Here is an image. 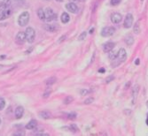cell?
<instances>
[{
    "label": "cell",
    "mask_w": 148,
    "mask_h": 136,
    "mask_svg": "<svg viewBox=\"0 0 148 136\" xmlns=\"http://www.w3.org/2000/svg\"><path fill=\"white\" fill-rule=\"evenodd\" d=\"M93 31H94V28H91V29L90 30V34H92V33H93Z\"/></svg>",
    "instance_id": "36"
},
{
    "label": "cell",
    "mask_w": 148,
    "mask_h": 136,
    "mask_svg": "<svg viewBox=\"0 0 148 136\" xmlns=\"http://www.w3.org/2000/svg\"><path fill=\"white\" fill-rule=\"evenodd\" d=\"M89 92H90V91H89V90H87V89H81L80 94H81L82 95H87Z\"/></svg>",
    "instance_id": "30"
},
{
    "label": "cell",
    "mask_w": 148,
    "mask_h": 136,
    "mask_svg": "<svg viewBox=\"0 0 148 136\" xmlns=\"http://www.w3.org/2000/svg\"><path fill=\"white\" fill-rule=\"evenodd\" d=\"M139 20L136 22V24L134 25V28H133V31L136 34H139L140 33V25H139Z\"/></svg>",
    "instance_id": "19"
},
{
    "label": "cell",
    "mask_w": 148,
    "mask_h": 136,
    "mask_svg": "<svg viewBox=\"0 0 148 136\" xmlns=\"http://www.w3.org/2000/svg\"><path fill=\"white\" fill-rule=\"evenodd\" d=\"M94 101V99L93 98H88V99H86V100L84 101V104H91V103H92Z\"/></svg>",
    "instance_id": "29"
},
{
    "label": "cell",
    "mask_w": 148,
    "mask_h": 136,
    "mask_svg": "<svg viewBox=\"0 0 148 136\" xmlns=\"http://www.w3.org/2000/svg\"><path fill=\"white\" fill-rule=\"evenodd\" d=\"M12 0H0V5H10Z\"/></svg>",
    "instance_id": "24"
},
{
    "label": "cell",
    "mask_w": 148,
    "mask_h": 136,
    "mask_svg": "<svg viewBox=\"0 0 148 136\" xmlns=\"http://www.w3.org/2000/svg\"><path fill=\"white\" fill-rule=\"evenodd\" d=\"M1 122H2V121H1V118H0V125H1Z\"/></svg>",
    "instance_id": "39"
},
{
    "label": "cell",
    "mask_w": 148,
    "mask_h": 136,
    "mask_svg": "<svg viewBox=\"0 0 148 136\" xmlns=\"http://www.w3.org/2000/svg\"><path fill=\"white\" fill-rule=\"evenodd\" d=\"M44 14H45V20L48 21V22L55 20L56 18H57V14L51 8H47L46 11H44Z\"/></svg>",
    "instance_id": "5"
},
{
    "label": "cell",
    "mask_w": 148,
    "mask_h": 136,
    "mask_svg": "<svg viewBox=\"0 0 148 136\" xmlns=\"http://www.w3.org/2000/svg\"><path fill=\"white\" fill-rule=\"evenodd\" d=\"M24 134H25L24 133H14V135H24Z\"/></svg>",
    "instance_id": "34"
},
{
    "label": "cell",
    "mask_w": 148,
    "mask_h": 136,
    "mask_svg": "<svg viewBox=\"0 0 148 136\" xmlns=\"http://www.w3.org/2000/svg\"><path fill=\"white\" fill-rule=\"evenodd\" d=\"M115 47V43L113 42H107L106 43L103 44V51L105 52H109L111 51H113Z\"/></svg>",
    "instance_id": "10"
},
{
    "label": "cell",
    "mask_w": 148,
    "mask_h": 136,
    "mask_svg": "<svg viewBox=\"0 0 148 136\" xmlns=\"http://www.w3.org/2000/svg\"><path fill=\"white\" fill-rule=\"evenodd\" d=\"M38 16L41 20H45V14L43 8H39L38 10Z\"/></svg>",
    "instance_id": "17"
},
{
    "label": "cell",
    "mask_w": 148,
    "mask_h": 136,
    "mask_svg": "<svg viewBox=\"0 0 148 136\" xmlns=\"http://www.w3.org/2000/svg\"><path fill=\"white\" fill-rule=\"evenodd\" d=\"M121 0H111L110 1V4L112 5H117L121 3Z\"/></svg>",
    "instance_id": "27"
},
{
    "label": "cell",
    "mask_w": 148,
    "mask_h": 136,
    "mask_svg": "<svg viewBox=\"0 0 148 136\" xmlns=\"http://www.w3.org/2000/svg\"><path fill=\"white\" fill-rule=\"evenodd\" d=\"M139 90V86L138 85H136L133 89L132 91V104H134L136 103V100H137V96H138V93Z\"/></svg>",
    "instance_id": "13"
},
{
    "label": "cell",
    "mask_w": 148,
    "mask_h": 136,
    "mask_svg": "<svg viewBox=\"0 0 148 136\" xmlns=\"http://www.w3.org/2000/svg\"><path fill=\"white\" fill-rule=\"evenodd\" d=\"M69 129H70L72 132H74V133H76V132H78V131H79V128L76 127V125H75V124H72V125L69 127Z\"/></svg>",
    "instance_id": "23"
},
{
    "label": "cell",
    "mask_w": 148,
    "mask_h": 136,
    "mask_svg": "<svg viewBox=\"0 0 148 136\" xmlns=\"http://www.w3.org/2000/svg\"><path fill=\"white\" fill-rule=\"evenodd\" d=\"M104 71H105V70H104V69H101V70H100V72H104Z\"/></svg>",
    "instance_id": "38"
},
{
    "label": "cell",
    "mask_w": 148,
    "mask_h": 136,
    "mask_svg": "<svg viewBox=\"0 0 148 136\" xmlns=\"http://www.w3.org/2000/svg\"><path fill=\"white\" fill-rule=\"evenodd\" d=\"M60 20H61V22H62V23L67 24L70 20V17H69L68 14H67V12H63V14H61Z\"/></svg>",
    "instance_id": "15"
},
{
    "label": "cell",
    "mask_w": 148,
    "mask_h": 136,
    "mask_svg": "<svg viewBox=\"0 0 148 136\" xmlns=\"http://www.w3.org/2000/svg\"><path fill=\"white\" fill-rule=\"evenodd\" d=\"M133 24V15L131 14H128L126 15V18L124 20V23H123V27L125 28H130L132 27Z\"/></svg>",
    "instance_id": "7"
},
{
    "label": "cell",
    "mask_w": 148,
    "mask_h": 136,
    "mask_svg": "<svg viewBox=\"0 0 148 136\" xmlns=\"http://www.w3.org/2000/svg\"><path fill=\"white\" fill-rule=\"evenodd\" d=\"M125 43H126L129 46H131V45L134 43V38H133V36H132V35H129L128 37H126Z\"/></svg>",
    "instance_id": "20"
},
{
    "label": "cell",
    "mask_w": 148,
    "mask_h": 136,
    "mask_svg": "<svg viewBox=\"0 0 148 136\" xmlns=\"http://www.w3.org/2000/svg\"><path fill=\"white\" fill-rule=\"evenodd\" d=\"M122 20V16L121 14H118V12H114V14H111V21H112L114 24H118Z\"/></svg>",
    "instance_id": "8"
},
{
    "label": "cell",
    "mask_w": 148,
    "mask_h": 136,
    "mask_svg": "<svg viewBox=\"0 0 148 136\" xmlns=\"http://www.w3.org/2000/svg\"><path fill=\"white\" fill-rule=\"evenodd\" d=\"M36 125H38V122H36V120L32 119L26 125V128L29 129V130H33V129H35L36 127Z\"/></svg>",
    "instance_id": "14"
},
{
    "label": "cell",
    "mask_w": 148,
    "mask_h": 136,
    "mask_svg": "<svg viewBox=\"0 0 148 136\" xmlns=\"http://www.w3.org/2000/svg\"><path fill=\"white\" fill-rule=\"evenodd\" d=\"M15 40L18 43L20 44H22L24 43V42L26 41V35H25V32H19L15 37Z\"/></svg>",
    "instance_id": "9"
},
{
    "label": "cell",
    "mask_w": 148,
    "mask_h": 136,
    "mask_svg": "<svg viewBox=\"0 0 148 136\" xmlns=\"http://www.w3.org/2000/svg\"><path fill=\"white\" fill-rule=\"evenodd\" d=\"M24 114V108L22 106H18L16 109H15V111H14V115H15V118L17 119H20L22 118Z\"/></svg>",
    "instance_id": "12"
},
{
    "label": "cell",
    "mask_w": 148,
    "mask_h": 136,
    "mask_svg": "<svg viewBox=\"0 0 148 136\" xmlns=\"http://www.w3.org/2000/svg\"><path fill=\"white\" fill-rule=\"evenodd\" d=\"M56 81H57V79H56L55 77H51V78H49V79H47V80L45 81V84H46L47 86H49V85H53V84H54Z\"/></svg>",
    "instance_id": "21"
},
{
    "label": "cell",
    "mask_w": 148,
    "mask_h": 136,
    "mask_svg": "<svg viewBox=\"0 0 148 136\" xmlns=\"http://www.w3.org/2000/svg\"><path fill=\"white\" fill-rule=\"evenodd\" d=\"M86 36H87V32H83L80 35H79V37H78V40H80V41H83V40H84L85 38H86Z\"/></svg>",
    "instance_id": "26"
},
{
    "label": "cell",
    "mask_w": 148,
    "mask_h": 136,
    "mask_svg": "<svg viewBox=\"0 0 148 136\" xmlns=\"http://www.w3.org/2000/svg\"><path fill=\"white\" fill-rule=\"evenodd\" d=\"M66 8L68 11L72 12V14H77L78 12V7L75 3H68L66 5Z\"/></svg>",
    "instance_id": "11"
},
{
    "label": "cell",
    "mask_w": 148,
    "mask_h": 136,
    "mask_svg": "<svg viewBox=\"0 0 148 136\" xmlns=\"http://www.w3.org/2000/svg\"><path fill=\"white\" fill-rule=\"evenodd\" d=\"M57 2H63V0H56Z\"/></svg>",
    "instance_id": "37"
},
{
    "label": "cell",
    "mask_w": 148,
    "mask_h": 136,
    "mask_svg": "<svg viewBox=\"0 0 148 136\" xmlns=\"http://www.w3.org/2000/svg\"><path fill=\"white\" fill-rule=\"evenodd\" d=\"M50 94H51V91H48V92H46V93L44 94L43 97H44V98H46V97H48L49 95H50Z\"/></svg>",
    "instance_id": "32"
},
{
    "label": "cell",
    "mask_w": 148,
    "mask_h": 136,
    "mask_svg": "<svg viewBox=\"0 0 148 136\" xmlns=\"http://www.w3.org/2000/svg\"><path fill=\"white\" fill-rule=\"evenodd\" d=\"M44 28H45V30H47L49 32H55L57 29L55 25H45Z\"/></svg>",
    "instance_id": "18"
},
{
    "label": "cell",
    "mask_w": 148,
    "mask_h": 136,
    "mask_svg": "<svg viewBox=\"0 0 148 136\" xmlns=\"http://www.w3.org/2000/svg\"><path fill=\"white\" fill-rule=\"evenodd\" d=\"M12 14V9L9 5H0V21L9 18Z\"/></svg>",
    "instance_id": "2"
},
{
    "label": "cell",
    "mask_w": 148,
    "mask_h": 136,
    "mask_svg": "<svg viewBox=\"0 0 148 136\" xmlns=\"http://www.w3.org/2000/svg\"><path fill=\"white\" fill-rule=\"evenodd\" d=\"M5 106V99L2 98V97H0V110H3Z\"/></svg>",
    "instance_id": "25"
},
{
    "label": "cell",
    "mask_w": 148,
    "mask_h": 136,
    "mask_svg": "<svg viewBox=\"0 0 148 136\" xmlns=\"http://www.w3.org/2000/svg\"><path fill=\"white\" fill-rule=\"evenodd\" d=\"M44 1H49V0H44Z\"/></svg>",
    "instance_id": "40"
},
{
    "label": "cell",
    "mask_w": 148,
    "mask_h": 136,
    "mask_svg": "<svg viewBox=\"0 0 148 136\" xmlns=\"http://www.w3.org/2000/svg\"><path fill=\"white\" fill-rule=\"evenodd\" d=\"M25 35H26V41L29 43H32L35 40V29L31 27L27 28L26 31H25Z\"/></svg>",
    "instance_id": "4"
},
{
    "label": "cell",
    "mask_w": 148,
    "mask_h": 136,
    "mask_svg": "<svg viewBox=\"0 0 148 136\" xmlns=\"http://www.w3.org/2000/svg\"><path fill=\"white\" fill-rule=\"evenodd\" d=\"M76 118V113H71V114L68 115V118H70V119H75Z\"/></svg>",
    "instance_id": "31"
},
{
    "label": "cell",
    "mask_w": 148,
    "mask_h": 136,
    "mask_svg": "<svg viewBox=\"0 0 148 136\" xmlns=\"http://www.w3.org/2000/svg\"><path fill=\"white\" fill-rule=\"evenodd\" d=\"M126 58H127V52L123 48H121L118 52L116 53V56L115 58L112 60V66L114 67H116L117 66H119L120 64H121L122 62H124L126 60Z\"/></svg>",
    "instance_id": "1"
},
{
    "label": "cell",
    "mask_w": 148,
    "mask_h": 136,
    "mask_svg": "<svg viewBox=\"0 0 148 136\" xmlns=\"http://www.w3.org/2000/svg\"><path fill=\"white\" fill-rule=\"evenodd\" d=\"M110 53H109V58L111 59V60H113L115 58V56H116V53L115 52H114L113 51H109Z\"/></svg>",
    "instance_id": "28"
},
{
    "label": "cell",
    "mask_w": 148,
    "mask_h": 136,
    "mask_svg": "<svg viewBox=\"0 0 148 136\" xmlns=\"http://www.w3.org/2000/svg\"><path fill=\"white\" fill-rule=\"evenodd\" d=\"M115 33V28L114 27H105L101 30V35L103 37H109L112 36Z\"/></svg>",
    "instance_id": "6"
},
{
    "label": "cell",
    "mask_w": 148,
    "mask_h": 136,
    "mask_svg": "<svg viewBox=\"0 0 148 136\" xmlns=\"http://www.w3.org/2000/svg\"><path fill=\"white\" fill-rule=\"evenodd\" d=\"M74 101V98L71 96V95H68L65 99H64V101H63V103L65 104H70V103H72Z\"/></svg>",
    "instance_id": "22"
},
{
    "label": "cell",
    "mask_w": 148,
    "mask_h": 136,
    "mask_svg": "<svg viewBox=\"0 0 148 136\" xmlns=\"http://www.w3.org/2000/svg\"><path fill=\"white\" fill-rule=\"evenodd\" d=\"M139 64V59L138 58L137 60H136V65H138Z\"/></svg>",
    "instance_id": "35"
},
{
    "label": "cell",
    "mask_w": 148,
    "mask_h": 136,
    "mask_svg": "<svg viewBox=\"0 0 148 136\" xmlns=\"http://www.w3.org/2000/svg\"><path fill=\"white\" fill-rule=\"evenodd\" d=\"M29 22V14L28 12H24L18 18V24L20 27H25Z\"/></svg>",
    "instance_id": "3"
},
{
    "label": "cell",
    "mask_w": 148,
    "mask_h": 136,
    "mask_svg": "<svg viewBox=\"0 0 148 136\" xmlns=\"http://www.w3.org/2000/svg\"><path fill=\"white\" fill-rule=\"evenodd\" d=\"M39 117L44 118V119H48V118H51V113L47 110H44V111L39 112Z\"/></svg>",
    "instance_id": "16"
},
{
    "label": "cell",
    "mask_w": 148,
    "mask_h": 136,
    "mask_svg": "<svg viewBox=\"0 0 148 136\" xmlns=\"http://www.w3.org/2000/svg\"><path fill=\"white\" fill-rule=\"evenodd\" d=\"M113 79H115V77H114V76H110V77H108V78L106 80V81L108 83V82H110V81H111V80H113Z\"/></svg>",
    "instance_id": "33"
},
{
    "label": "cell",
    "mask_w": 148,
    "mask_h": 136,
    "mask_svg": "<svg viewBox=\"0 0 148 136\" xmlns=\"http://www.w3.org/2000/svg\"><path fill=\"white\" fill-rule=\"evenodd\" d=\"M141 1H144V0H141Z\"/></svg>",
    "instance_id": "41"
}]
</instances>
